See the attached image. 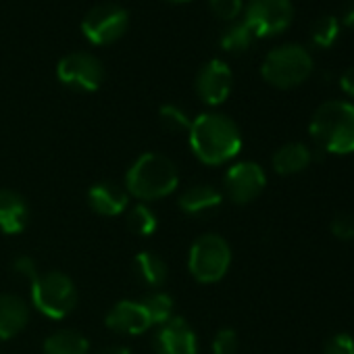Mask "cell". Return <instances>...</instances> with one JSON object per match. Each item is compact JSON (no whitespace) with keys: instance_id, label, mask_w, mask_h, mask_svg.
Masks as SVG:
<instances>
[{"instance_id":"6da1fadb","label":"cell","mask_w":354,"mask_h":354,"mask_svg":"<svg viewBox=\"0 0 354 354\" xmlns=\"http://www.w3.org/2000/svg\"><path fill=\"white\" fill-rule=\"evenodd\" d=\"M190 146L205 165H223L238 156L242 148L240 127L221 113L198 115L190 125Z\"/></svg>"},{"instance_id":"7a4b0ae2","label":"cell","mask_w":354,"mask_h":354,"mask_svg":"<svg viewBox=\"0 0 354 354\" xmlns=\"http://www.w3.org/2000/svg\"><path fill=\"white\" fill-rule=\"evenodd\" d=\"M177 184H180V173H177L175 162L160 152H144L136 158L125 175L127 194L142 203L169 196L175 192Z\"/></svg>"},{"instance_id":"3957f363","label":"cell","mask_w":354,"mask_h":354,"mask_svg":"<svg viewBox=\"0 0 354 354\" xmlns=\"http://www.w3.org/2000/svg\"><path fill=\"white\" fill-rule=\"evenodd\" d=\"M308 129L319 150L331 154L354 152V104L344 100L323 102L315 111Z\"/></svg>"},{"instance_id":"277c9868","label":"cell","mask_w":354,"mask_h":354,"mask_svg":"<svg viewBox=\"0 0 354 354\" xmlns=\"http://www.w3.org/2000/svg\"><path fill=\"white\" fill-rule=\"evenodd\" d=\"M310 71H313V59L308 50L298 44H286L273 48L265 57L261 67L265 82L281 90L300 86L302 82H306Z\"/></svg>"},{"instance_id":"5b68a950","label":"cell","mask_w":354,"mask_h":354,"mask_svg":"<svg viewBox=\"0 0 354 354\" xmlns=\"http://www.w3.org/2000/svg\"><path fill=\"white\" fill-rule=\"evenodd\" d=\"M32 302L48 319H65L77 304V288L63 271L40 273L32 281Z\"/></svg>"},{"instance_id":"8992f818","label":"cell","mask_w":354,"mask_h":354,"mask_svg":"<svg viewBox=\"0 0 354 354\" xmlns=\"http://www.w3.org/2000/svg\"><path fill=\"white\" fill-rule=\"evenodd\" d=\"M232 265V248L225 238L217 234H205L190 246L188 269L201 283H215L225 277Z\"/></svg>"},{"instance_id":"52a82bcc","label":"cell","mask_w":354,"mask_h":354,"mask_svg":"<svg viewBox=\"0 0 354 354\" xmlns=\"http://www.w3.org/2000/svg\"><path fill=\"white\" fill-rule=\"evenodd\" d=\"M294 19L292 0H250L244 24L250 28L254 38H269L281 34Z\"/></svg>"},{"instance_id":"ba28073f","label":"cell","mask_w":354,"mask_h":354,"mask_svg":"<svg viewBox=\"0 0 354 354\" xmlns=\"http://www.w3.org/2000/svg\"><path fill=\"white\" fill-rule=\"evenodd\" d=\"M267 177L259 162L242 160L227 169L223 177V196H227L234 205H248L261 196L265 190Z\"/></svg>"},{"instance_id":"9c48e42d","label":"cell","mask_w":354,"mask_h":354,"mask_svg":"<svg viewBox=\"0 0 354 354\" xmlns=\"http://www.w3.org/2000/svg\"><path fill=\"white\" fill-rule=\"evenodd\" d=\"M129 26V15L119 5H98L82 21V32L92 44H111L119 40Z\"/></svg>"},{"instance_id":"30bf717a","label":"cell","mask_w":354,"mask_h":354,"mask_svg":"<svg viewBox=\"0 0 354 354\" xmlns=\"http://www.w3.org/2000/svg\"><path fill=\"white\" fill-rule=\"evenodd\" d=\"M59 80L80 92H94L104 80V69L100 61L90 53H71L63 57L57 65Z\"/></svg>"},{"instance_id":"8fae6325","label":"cell","mask_w":354,"mask_h":354,"mask_svg":"<svg viewBox=\"0 0 354 354\" xmlns=\"http://www.w3.org/2000/svg\"><path fill=\"white\" fill-rule=\"evenodd\" d=\"M234 86V75L227 63L213 59L196 75V92L201 100H205L211 106H217L227 100Z\"/></svg>"},{"instance_id":"7c38bea8","label":"cell","mask_w":354,"mask_h":354,"mask_svg":"<svg viewBox=\"0 0 354 354\" xmlns=\"http://www.w3.org/2000/svg\"><path fill=\"white\" fill-rule=\"evenodd\" d=\"M156 354H198L196 333L182 317H173L154 335Z\"/></svg>"},{"instance_id":"4fadbf2b","label":"cell","mask_w":354,"mask_h":354,"mask_svg":"<svg viewBox=\"0 0 354 354\" xmlns=\"http://www.w3.org/2000/svg\"><path fill=\"white\" fill-rule=\"evenodd\" d=\"M106 327L115 333L123 335H138L150 329V319L144 310V306L136 300H121L117 302L104 319Z\"/></svg>"},{"instance_id":"5bb4252c","label":"cell","mask_w":354,"mask_h":354,"mask_svg":"<svg viewBox=\"0 0 354 354\" xmlns=\"http://www.w3.org/2000/svg\"><path fill=\"white\" fill-rule=\"evenodd\" d=\"M88 205L102 217H117L129 205V194L115 182H100L88 190Z\"/></svg>"},{"instance_id":"9a60e30c","label":"cell","mask_w":354,"mask_h":354,"mask_svg":"<svg viewBox=\"0 0 354 354\" xmlns=\"http://www.w3.org/2000/svg\"><path fill=\"white\" fill-rule=\"evenodd\" d=\"M30 223V207L15 190H0V232L7 236L21 234Z\"/></svg>"},{"instance_id":"2e32d148","label":"cell","mask_w":354,"mask_h":354,"mask_svg":"<svg viewBox=\"0 0 354 354\" xmlns=\"http://www.w3.org/2000/svg\"><path fill=\"white\" fill-rule=\"evenodd\" d=\"M30 323V306L17 294H0V339H11Z\"/></svg>"},{"instance_id":"e0dca14e","label":"cell","mask_w":354,"mask_h":354,"mask_svg":"<svg viewBox=\"0 0 354 354\" xmlns=\"http://www.w3.org/2000/svg\"><path fill=\"white\" fill-rule=\"evenodd\" d=\"M223 194L211 184H194L180 196V209L186 215H203L221 207Z\"/></svg>"},{"instance_id":"ac0fdd59","label":"cell","mask_w":354,"mask_h":354,"mask_svg":"<svg viewBox=\"0 0 354 354\" xmlns=\"http://www.w3.org/2000/svg\"><path fill=\"white\" fill-rule=\"evenodd\" d=\"M310 160H313V152L306 144L290 142V144H283L273 154V169L279 175H294V173L304 171Z\"/></svg>"},{"instance_id":"d6986e66","label":"cell","mask_w":354,"mask_h":354,"mask_svg":"<svg viewBox=\"0 0 354 354\" xmlns=\"http://www.w3.org/2000/svg\"><path fill=\"white\" fill-rule=\"evenodd\" d=\"M133 273L146 288H160L167 281V263L152 250H144L133 259Z\"/></svg>"},{"instance_id":"ffe728a7","label":"cell","mask_w":354,"mask_h":354,"mask_svg":"<svg viewBox=\"0 0 354 354\" xmlns=\"http://www.w3.org/2000/svg\"><path fill=\"white\" fill-rule=\"evenodd\" d=\"M88 339L75 329H59L44 342V354H88Z\"/></svg>"},{"instance_id":"44dd1931","label":"cell","mask_w":354,"mask_h":354,"mask_svg":"<svg viewBox=\"0 0 354 354\" xmlns=\"http://www.w3.org/2000/svg\"><path fill=\"white\" fill-rule=\"evenodd\" d=\"M140 304L144 306L152 325H165L169 319H173V298L165 292H150L140 300Z\"/></svg>"},{"instance_id":"7402d4cb","label":"cell","mask_w":354,"mask_h":354,"mask_svg":"<svg viewBox=\"0 0 354 354\" xmlns=\"http://www.w3.org/2000/svg\"><path fill=\"white\" fill-rule=\"evenodd\" d=\"M254 40V34L244 21H234L221 32V48L234 55L246 53Z\"/></svg>"},{"instance_id":"603a6c76","label":"cell","mask_w":354,"mask_h":354,"mask_svg":"<svg viewBox=\"0 0 354 354\" xmlns=\"http://www.w3.org/2000/svg\"><path fill=\"white\" fill-rule=\"evenodd\" d=\"M127 227L138 234V236H152L158 227V219L154 215V211L150 207H146L144 203H138L136 207L129 209L127 213Z\"/></svg>"},{"instance_id":"cb8c5ba5","label":"cell","mask_w":354,"mask_h":354,"mask_svg":"<svg viewBox=\"0 0 354 354\" xmlns=\"http://www.w3.org/2000/svg\"><path fill=\"white\" fill-rule=\"evenodd\" d=\"M337 36H339V21L331 15L319 17L310 28V38L321 48H329L337 40Z\"/></svg>"},{"instance_id":"d4e9b609","label":"cell","mask_w":354,"mask_h":354,"mask_svg":"<svg viewBox=\"0 0 354 354\" xmlns=\"http://www.w3.org/2000/svg\"><path fill=\"white\" fill-rule=\"evenodd\" d=\"M158 119H160V125L167 129V131H175V133H180V131H190V117L180 109V106H175V104H165L160 106L158 111Z\"/></svg>"},{"instance_id":"484cf974","label":"cell","mask_w":354,"mask_h":354,"mask_svg":"<svg viewBox=\"0 0 354 354\" xmlns=\"http://www.w3.org/2000/svg\"><path fill=\"white\" fill-rule=\"evenodd\" d=\"M238 346V333L230 327L219 329L213 337V354H236Z\"/></svg>"},{"instance_id":"4316f807","label":"cell","mask_w":354,"mask_h":354,"mask_svg":"<svg viewBox=\"0 0 354 354\" xmlns=\"http://www.w3.org/2000/svg\"><path fill=\"white\" fill-rule=\"evenodd\" d=\"M209 5L223 21H234L242 13V0H209Z\"/></svg>"},{"instance_id":"83f0119b","label":"cell","mask_w":354,"mask_h":354,"mask_svg":"<svg viewBox=\"0 0 354 354\" xmlns=\"http://www.w3.org/2000/svg\"><path fill=\"white\" fill-rule=\"evenodd\" d=\"M331 234L337 238V240H354V217L352 215H337L333 221H331Z\"/></svg>"},{"instance_id":"f1b7e54d","label":"cell","mask_w":354,"mask_h":354,"mask_svg":"<svg viewBox=\"0 0 354 354\" xmlns=\"http://www.w3.org/2000/svg\"><path fill=\"white\" fill-rule=\"evenodd\" d=\"M325 354H354V339L348 333H335L325 344Z\"/></svg>"},{"instance_id":"f546056e","label":"cell","mask_w":354,"mask_h":354,"mask_svg":"<svg viewBox=\"0 0 354 354\" xmlns=\"http://www.w3.org/2000/svg\"><path fill=\"white\" fill-rule=\"evenodd\" d=\"M13 271L21 277H28L30 281H34L40 273H38V265L32 257H17L13 261Z\"/></svg>"},{"instance_id":"4dcf8cb0","label":"cell","mask_w":354,"mask_h":354,"mask_svg":"<svg viewBox=\"0 0 354 354\" xmlns=\"http://www.w3.org/2000/svg\"><path fill=\"white\" fill-rule=\"evenodd\" d=\"M339 86H342V90H344L346 94H350V96L354 98V65H352V67H348V69L342 73V77H339Z\"/></svg>"},{"instance_id":"1f68e13d","label":"cell","mask_w":354,"mask_h":354,"mask_svg":"<svg viewBox=\"0 0 354 354\" xmlns=\"http://www.w3.org/2000/svg\"><path fill=\"white\" fill-rule=\"evenodd\" d=\"M342 24L346 28H354V0H350V3L344 7V13H342Z\"/></svg>"},{"instance_id":"d6a6232c","label":"cell","mask_w":354,"mask_h":354,"mask_svg":"<svg viewBox=\"0 0 354 354\" xmlns=\"http://www.w3.org/2000/svg\"><path fill=\"white\" fill-rule=\"evenodd\" d=\"M98 354H131V352H129V348H125V346H109V348L100 350Z\"/></svg>"},{"instance_id":"836d02e7","label":"cell","mask_w":354,"mask_h":354,"mask_svg":"<svg viewBox=\"0 0 354 354\" xmlns=\"http://www.w3.org/2000/svg\"><path fill=\"white\" fill-rule=\"evenodd\" d=\"M173 3H188V0H173Z\"/></svg>"}]
</instances>
